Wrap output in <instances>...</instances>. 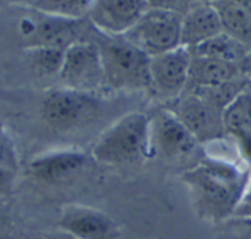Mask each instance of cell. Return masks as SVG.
I'll return each mask as SVG.
<instances>
[{"label": "cell", "mask_w": 251, "mask_h": 239, "mask_svg": "<svg viewBox=\"0 0 251 239\" xmlns=\"http://www.w3.org/2000/svg\"><path fill=\"white\" fill-rule=\"evenodd\" d=\"M151 118L133 111L121 115L108 126L92 146V158L103 166H130L151 157Z\"/></svg>", "instance_id": "obj_2"}, {"label": "cell", "mask_w": 251, "mask_h": 239, "mask_svg": "<svg viewBox=\"0 0 251 239\" xmlns=\"http://www.w3.org/2000/svg\"><path fill=\"white\" fill-rule=\"evenodd\" d=\"M100 50L105 87L114 92L151 90V56L126 37L103 36L96 42Z\"/></svg>", "instance_id": "obj_3"}, {"label": "cell", "mask_w": 251, "mask_h": 239, "mask_svg": "<svg viewBox=\"0 0 251 239\" xmlns=\"http://www.w3.org/2000/svg\"><path fill=\"white\" fill-rule=\"evenodd\" d=\"M58 229L73 239L121 238V229L109 214L81 204H67L61 208Z\"/></svg>", "instance_id": "obj_10"}, {"label": "cell", "mask_w": 251, "mask_h": 239, "mask_svg": "<svg viewBox=\"0 0 251 239\" xmlns=\"http://www.w3.org/2000/svg\"><path fill=\"white\" fill-rule=\"evenodd\" d=\"M93 5V0H37L33 9L43 14L68 18L84 20Z\"/></svg>", "instance_id": "obj_19"}, {"label": "cell", "mask_w": 251, "mask_h": 239, "mask_svg": "<svg viewBox=\"0 0 251 239\" xmlns=\"http://www.w3.org/2000/svg\"><path fill=\"white\" fill-rule=\"evenodd\" d=\"M18 168L0 166V198L8 196L15 185Z\"/></svg>", "instance_id": "obj_22"}, {"label": "cell", "mask_w": 251, "mask_h": 239, "mask_svg": "<svg viewBox=\"0 0 251 239\" xmlns=\"http://www.w3.org/2000/svg\"><path fill=\"white\" fill-rule=\"evenodd\" d=\"M235 2L242 3V5H245V6H250V8H251V0H235Z\"/></svg>", "instance_id": "obj_26"}, {"label": "cell", "mask_w": 251, "mask_h": 239, "mask_svg": "<svg viewBox=\"0 0 251 239\" xmlns=\"http://www.w3.org/2000/svg\"><path fill=\"white\" fill-rule=\"evenodd\" d=\"M89 157L78 149H53L36 155L27 173L36 182L45 185H61L75 179L87 166Z\"/></svg>", "instance_id": "obj_13"}, {"label": "cell", "mask_w": 251, "mask_h": 239, "mask_svg": "<svg viewBox=\"0 0 251 239\" xmlns=\"http://www.w3.org/2000/svg\"><path fill=\"white\" fill-rule=\"evenodd\" d=\"M233 215H250L251 217V171H250V177H248L245 191L242 193V198H241Z\"/></svg>", "instance_id": "obj_23"}, {"label": "cell", "mask_w": 251, "mask_h": 239, "mask_svg": "<svg viewBox=\"0 0 251 239\" xmlns=\"http://www.w3.org/2000/svg\"><path fill=\"white\" fill-rule=\"evenodd\" d=\"M25 53L30 58V62L37 74L40 75H59L65 49L61 48H33L25 49Z\"/></svg>", "instance_id": "obj_20"}, {"label": "cell", "mask_w": 251, "mask_h": 239, "mask_svg": "<svg viewBox=\"0 0 251 239\" xmlns=\"http://www.w3.org/2000/svg\"><path fill=\"white\" fill-rule=\"evenodd\" d=\"M172 111L198 142H214L226 136L222 117L223 111L194 92L177 97V103Z\"/></svg>", "instance_id": "obj_12"}, {"label": "cell", "mask_w": 251, "mask_h": 239, "mask_svg": "<svg viewBox=\"0 0 251 239\" xmlns=\"http://www.w3.org/2000/svg\"><path fill=\"white\" fill-rule=\"evenodd\" d=\"M182 20L177 11L151 6L139 23L123 37L150 56H155L182 46Z\"/></svg>", "instance_id": "obj_5"}, {"label": "cell", "mask_w": 251, "mask_h": 239, "mask_svg": "<svg viewBox=\"0 0 251 239\" xmlns=\"http://www.w3.org/2000/svg\"><path fill=\"white\" fill-rule=\"evenodd\" d=\"M195 2H201V3H208V5H216V3L222 2V0H195Z\"/></svg>", "instance_id": "obj_25"}, {"label": "cell", "mask_w": 251, "mask_h": 239, "mask_svg": "<svg viewBox=\"0 0 251 239\" xmlns=\"http://www.w3.org/2000/svg\"><path fill=\"white\" fill-rule=\"evenodd\" d=\"M191 64L192 52L185 46L151 56V90L163 99L180 97L182 92L189 84Z\"/></svg>", "instance_id": "obj_9"}, {"label": "cell", "mask_w": 251, "mask_h": 239, "mask_svg": "<svg viewBox=\"0 0 251 239\" xmlns=\"http://www.w3.org/2000/svg\"><path fill=\"white\" fill-rule=\"evenodd\" d=\"M214 6L219 12L223 31L247 45L251 39V8L235 0H222Z\"/></svg>", "instance_id": "obj_17"}, {"label": "cell", "mask_w": 251, "mask_h": 239, "mask_svg": "<svg viewBox=\"0 0 251 239\" xmlns=\"http://www.w3.org/2000/svg\"><path fill=\"white\" fill-rule=\"evenodd\" d=\"M239 68L236 64L225 62L214 58L192 55L189 83L194 89L198 87H214L220 84L238 80Z\"/></svg>", "instance_id": "obj_16"}, {"label": "cell", "mask_w": 251, "mask_h": 239, "mask_svg": "<svg viewBox=\"0 0 251 239\" xmlns=\"http://www.w3.org/2000/svg\"><path fill=\"white\" fill-rule=\"evenodd\" d=\"M8 5H14V6H23V8H34L37 0H3Z\"/></svg>", "instance_id": "obj_24"}, {"label": "cell", "mask_w": 251, "mask_h": 239, "mask_svg": "<svg viewBox=\"0 0 251 239\" xmlns=\"http://www.w3.org/2000/svg\"><path fill=\"white\" fill-rule=\"evenodd\" d=\"M151 157L175 161L192 155L198 141L172 109H163L150 123Z\"/></svg>", "instance_id": "obj_8"}, {"label": "cell", "mask_w": 251, "mask_h": 239, "mask_svg": "<svg viewBox=\"0 0 251 239\" xmlns=\"http://www.w3.org/2000/svg\"><path fill=\"white\" fill-rule=\"evenodd\" d=\"M248 83H250V89H251V71H250V77H248Z\"/></svg>", "instance_id": "obj_28"}, {"label": "cell", "mask_w": 251, "mask_h": 239, "mask_svg": "<svg viewBox=\"0 0 251 239\" xmlns=\"http://www.w3.org/2000/svg\"><path fill=\"white\" fill-rule=\"evenodd\" d=\"M151 8L150 0H93L90 24L103 36H126Z\"/></svg>", "instance_id": "obj_11"}, {"label": "cell", "mask_w": 251, "mask_h": 239, "mask_svg": "<svg viewBox=\"0 0 251 239\" xmlns=\"http://www.w3.org/2000/svg\"><path fill=\"white\" fill-rule=\"evenodd\" d=\"M219 226L223 239H251L250 215H232Z\"/></svg>", "instance_id": "obj_21"}, {"label": "cell", "mask_w": 251, "mask_h": 239, "mask_svg": "<svg viewBox=\"0 0 251 239\" xmlns=\"http://www.w3.org/2000/svg\"><path fill=\"white\" fill-rule=\"evenodd\" d=\"M223 33V25L214 5L195 2L182 20V46L194 49Z\"/></svg>", "instance_id": "obj_15"}, {"label": "cell", "mask_w": 251, "mask_h": 239, "mask_svg": "<svg viewBox=\"0 0 251 239\" xmlns=\"http://www.w3.org/2000/svg\"><path fill=\"white\" fill-rule=\"evenodd\" d=\"M62 87L95 93L105 89V74L100 50L96 42L80 40L65 49L58 75Z\"/></svg>", "instance_id": "obj_7"}, {"label": "cell", "mask_w": 251, "mask_h": 239, "mask_svg": "<svg viewBox=\"0 0 251 239\" xmlns=\"http://www.w3.org/2000/svg\"><path fill=\"white\" fill-rule=\"evenodd\" d=\"M225 133L232 136L239 154L251 163V89L241 90L223 109Z\"/></svg>", "instance_id": "obj_14"}, {"label": "cell", "mask_w": 251, "mask_h": 239, "mask_svg": "<svg viewBox=\"0 0 251 239\" xmlns=\"http://www.w3.org/2000/svg\"><path fill=\"white\" fill-rule=\"evenodd\" d=\"M99 111L100 97L98 95L62 86L46 90L40 100L42 120L49 127L61 132H68L92 121Z\"/></svg>", "instance_id": "obj_4"}, {"label": "cell", "mask_w": 251, "mask_h": 239, "mask_svg": "<svg viewBox=\"0 0 251 239\" xmlns=\"http://www.w3.org/2000/svg\"><path fill=\"white\" fill-rule=\"evenodd\" d=\"M191 52L192 55H197V56L214 58V59H220V61L238 65L241 61L245 59L248 49L245 43H242L241 40L223 31L217 34L216 37L207 40L205 43L191 49Z\"/></svg>", "instance_id": "obj_18"}, {"label": "cell", "mask_w": 251, "mask_h": 239, "mask_svg": "<svg viewBox=\"0 0 251 239\" xmlns=\"http://www.w3.org/2000/svg\"><path fill=\"white\" fill-rule=\"evenodd\" d=\"M0 239H17V238H14V236H11V235H0Z\"/></svg>", "instance_id": "obj_27"}, {"label": "cell", "mask_w": 251, "mask_h": 239, "mask_svg": "<svg viewBox=\"0 0 251 239\" xmlns=\"http://www.w3.org/2000/svg\"><path fill=\"white\" fill-rule=\"evenodd\" d=\"M83 20H68L43 14L37 9L23 15L17 24V33L24 50L33 48L67 49L81 39Z\"/></svg>", "instance_id": "obj_6"}, {"label": "cell", "mask_w": 251, "mask_h": 239, "mask_svg": "<svg viewBox=\"0 0 251 239\" xmlns=\"http://www.w3.org/2000/svg\"><path fill=\"white\" fill-rule=\"evenodd\" d=\"M248 177L250 171L220 158H205L180 174L198 218L216 224L233 215Z\"/></svg>", "instance_id": "obj_1"}]
</instances>
